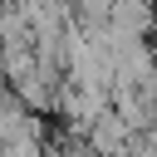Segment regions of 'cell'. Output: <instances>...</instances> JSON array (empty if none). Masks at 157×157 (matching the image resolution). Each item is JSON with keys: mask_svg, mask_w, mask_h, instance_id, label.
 Wrapping results in <instances>:
<instances>
[{"mask_svg": "<svg viewBox=\"0 0 157 157\" xmlns=\"http://www.w3.org/2000/svg\"><path fill=\"white\" fill-rule=\"evenodd\" d=\"M108 29L123 39H147L157 29V10L152 0H113L108 5Z\"/></svg>", "mask_w": 157, "mask_h": 157, "instance_id": "1", "label": "cell"}]
</instances>
